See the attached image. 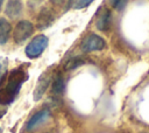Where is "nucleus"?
<instances>
[{
    "mask_svg": "<svg viewBox=\"0 0 149 133\" xmlns=\"http://www.w3.org/2000/svg\"><path fill=\"white\" fill-rule=\"evenodd\" d=\"M27 78V75L21 69H15L9 74L8 82L6 86L0 92V103L1 104H9L13 102V99L16 97V94L20 91V88L24 79Z\"/></svg>",
    "mask_w": 149,
    "mask_h": 133,
    "instance_id": "obj_1",
    "label": "nucleus"
},
{
    "mask_svg": "<svg viewBox=\"0 0 149 133\" xmlns=\"http://www.w3.org/2000/svg\"><path fill=\"white\" fill-rule=\"evenodd\" d=\"M48 42H49V40H48V37L45 35H37V36H35L28 43V46L26 47V55L29 58L38 57L44 51V49L47 48Z\"/></svg>",
    "mask_w": 149,
    "mask_h": 133,
    "instance_id": "obj_2",
    "label": "nucleus"
},
{
    "mask_svg": "<svg viewBox=\"0 0 149 133\" xmlns=\"http://www.w3.org/2000/svg\"><path fill=\"white\" fill-rule=\"evenodd\" d=\"M33 32H34L33 23L27 21V20H21V21H19V23L14 28L13 38L16 43H21V42L26 41L33 34Z\"/></svg>",
    "mask_w": 149,
    "mask_h": 133,
    "instance_id": "obj_3",
    "label": "nucleus"
},
{
    "mask_svg": "<svg viewBox=\"0 0 149 133\" xmlns=\"http://www.w3.org/2000/svg\"><path fill=\"white\" fill-rule=\"evenodd\" d=\"M105 46H106V42L101 36H99L97 34H90L84 38L80 48L83 51L87 52V51L102 50L105 48Z\"/></svg>",
    "mask_w": 149,
    "mask_h": 133,
    "instance_id": "obj_4",
    "label": "nucleus"
},
{
    "mask_svg": "<svg viewBox=\"0 0 149 133\" xmlns=\"http://www.w3.org/2000/svg\"><path fill=\"white\" fill-rule=\"evenodd\" d=\"M51 82V75L49 72H43L37 83H36V86H35V90H34V100H40L42 98V96L44 94L45 90L48 89L49 84Z\"/></svg>",
    "mask_w": 149,
    "mask_h": 133,
    "instance_id": "obj_5",
    "label": "nucleus"
},
{
    "mask_svg": "<svg viewBox=\"0 0 149 133\" xmlns=\"http://www.w3.org/2000/svg\"><path fill=\"white\" fill-rule=\"evenodd\" d=\"M49 117H50V111H49L48 108H43V110L36 112V113L28 120V123H27V130L30 131V130L37 127L38 125H41V124H43L44 121H47V120L49 119Z\"/></svg>",
    "mask_w": 149,
    "mask_h": 133,
    "instance_id": "obj_6",
    "label": "nucleus"
},
{
    "mask_svg": "<svg viewBox=\"0 0 149 133\" xmlns=\"http://www.w3.org/2000/svg\"><path fill=\"white\" fill-rule=\"evenodd\" d=\"M54 20H55V18H54L52 12L48 8H43L38 14V19H37V24L38 26L37 27L40 29H45V28H48L49 26L52 24Z\"/></svg>",
    "mask_w": 149,
    "mask_h": 133,
    "instance_id": "obj_7",
    "label": "nucleus"
},
{
    "mask_svg": "<svg viewBox=\"0 0 149 133\" xmlns=\"http://www.w3.org/2000/svg\"><path fill=\"white\" fill-rule=\"evenodd\" d=\"M111 20H112V15H111L109 9L104 8L97 19V28L102 32L107 30L111 27Z\"/></svg>",
    "mask_w": 149,
    "mask_h": 133,
    "instance_id": "obj_8",
    "label": "nucleus"
},
{
    "mask_svg": "<svg viewBox=\"0 0 149 133\" xmlns=\"http://www.w3.org/2000/svg\"><path fill=\"white\" fill-rule=\"evenodd\" d=\"M12 27L6 19H0V44H5L9 37Z\"/></svg>",
    "mask_w": 149,
    "mask_h": 133,
    "instance_id": "obj_9",
    "label": "nucleus"
},
{
    "mask_svg": "<svg viewBox=\"0 0 149 133\" xmlns=\"http://www.w3.org/2000/svg\"><path fill=\"white\" fill-rule=\"evenodd\" d=\"M22 10V2L21 1H8L6 7V14L10 18H16Z\"/></svg>",
    "mask_w": 149,
    "mask_h": 133,
    "instance_id": "obj_10",
    "label": "nucleus"
},
{
    "mask_svg": "<svg viewBox=\"0 0 149 133\" xmlns=\"http://www.w3.org/2000/svg\"><path fill=\"white\" fill-rule=\"evenodd\" d=\"M65 90V83H64V78L62 76V74H57V76L54 79L52 83V92L56 94H62Z\"/></svg>",
    "mask_w": 149,
    "mask_h": 133,
    "instance_id": "obj_11",
    "label": "nucleus"
},
{
    "mask_svg": "<svg viewBox=\"0 0 149 133\" xmlns=\"http://www.w3.org/2000/svg\"><path fill=\"white\" fill-rule=\"evenodd\" d=\"M84 63H85V62H84V58H83V57L77 56V57L70 58V60L65 63V65H64V70H65V71H69V70L76 69V68H78L79 65H81V64H84Z\"/></svg>",
    "mask_w": 149,
    "mask_h": 133,
    "instance_id": "obj_12",
    "label": "nucleus"
},
{
    "mask_svg": "<svg viewBox=\"0 0 149 133\" xmlns=\"http://www.w3.org/2000/svg\"><path fill=\"white\" fill-rule=\"evenodd\" d=\"M7 65H8L7 58L0 56V83H1V80L3 79V77L7 72Z\"/></svg>",
    "mask_w": 149,
    "mask_h": 133,
    "instance_id": "obj_13",
    "label": "nucleus"
},
{
    "mask_svg": "<svg viewBox=\"0 0 149 133\" xmlns=\"http://www.w3.org/2000/svg\"><path fill=\"white\" fill-rule=\"evenodd\" d=\"M92 4V1L91 0H86V1H73L72 2V7L73 8H77V9H79V8H84V7H87L88 5H91Z\"/></svg>",
    "mask_w": 149,
    "mask_h": 133,
    "instance_id": "obj_14",
    "label": "nucleus"
},
{
    "mask_svg": "<svg viewBox=\"0 0 149 133\" xmlns=\"http://www.w3.org/2000/svg\"><path fill=\"white\" fill-rule=\"evenodd\" d=\"M112 5H113V7L115 8V9H118V10H121V9H123L125 7H126V5H127V1H120V0H118V1H112Z\"/></svg>",
    "mask_w": 149,
    "mask_h": 133,
    "instance_id": "obj_15",
    "label": "nucleus"
},
{
    "mask_svg": "<svg viewBox=\"0 0 149 133\" xmlns=\"http://www.w3.org/2000/svg\"><path fill=\"white\" fill-rule=\"evenodd\" d=\"M5 112H6V110H2V111H0V118H1V117L5 114Z\"/></svg>",
    "mask_w": 149,
    "mask_h": 133,
    "instance_id": "obj_16",
    "label": "nucleus"
},
{
    "mask_svg": "<svg viewBox=\"0 0 149 133\" xmlns=\"http://www.w3.org/2000/svg\"><path fill=\"white\" fill-rule=\"evenodd\" d=\"M1 6H2V1L0 0V9H1Z\"/></svg>",
    "mask_w": 149,
    "mask_h": 133,
    "instance_id": "obj_17",
    "label": "nucleus"
},
{
    "mask_svg": "<svg viewBox=\"0 0 149 133\" xmlns=\"http://www.w3.org/2000/svg\"><path fill=\"white\" fill-rule=\"evenodd\" d=\"M0 132H1V128H0Z\"/></svg>",
    "mask_w": 149,
    "mask_h": 133,
    "instance_id": "obj_18",
    "label": "nucleus"
}]
</instances>
